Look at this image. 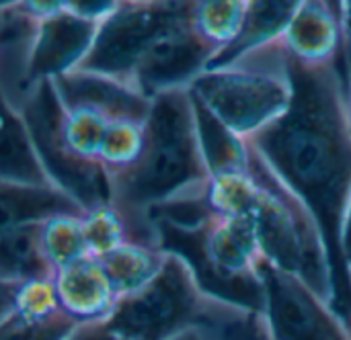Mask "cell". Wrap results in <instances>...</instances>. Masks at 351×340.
Masks as SVG:
<instances>
[{
    "label": "cell",
    "instance_id": "obj_1",
    "mask_svg": "<svg viewBox=\"0 0 351 340\" xmlns=\"http://www.w3.org/2000/svg\"><path fill=\"white\" fill-rule=\"evenodd\" d=\"M290 76L288 111L245 140L317 218L329 248L341 314L346 298L351 306L339 257V230L351 193L350 90L339 62L306 66L290 57Z\"/></svg>",
    "mask_w": 351,
    "mask_h": 340
},
{
    "label": "cell",
    "instance_id": "obj_2",
    "mask_svg": "<svg viewBox=\"0 0 351 340\" xmlns=\"http://www.w3.org/2000/svg\"><path fill=\"white\" fill-rule=\"evenodd\" d=\"M109 179V207L121 218L128 242L160 248L150 213L204 195L212 179L189 88L152 99L140 156Z\"/></svg>",
    "mask_w": 351,
    "mask_h": 340
},
{
    "label": "cell",
    "instance_id": "obj_3",
    "mask_svg": "<svg viewBox=\"0 0 351 340\" xmlns=\"http://www.w3.org/2000/svg\"><path fill=\"white\" fill-rule=\"evenodd\" d=\"M245 146L253 185L241 215L253 220L263 259L274 267L300 277L337 310L335 275L317 218L247 140Z\"/></svg>",
    "mask_w": 351,
    "mask_h": 340
},
{
    "label": "cell",
    "instance_id": "obj_4",
    "mask_svg": "<svg viewBox=\"0 0 351 340\" xmlns=\"http://www.w3.org/2000/svg\"><path fill=\"white\" fill-rule=\"evenodd\" d=\"M189 92L237 138L255 135L282 117L292 101L290 53L284 39L204 70L189 84Z\"/></svg>",
    "mask_w": 351,
    "mask_h": 340
},
{
    "label": "cell",
    "instance_id": "obj_5",
    "mask_svg": "<svg viewBox=\"0 0 351 340\" xmlns=\"http://www.w3.org/2000/svg\"><path fill=\"white\" fill-rule=\"evenodd\" d=\"M241 310L247 308L208 296L193 267L181 254L167 252L158 275L140 291L117 300L103 322L128 340H169L189 328L212 330Z\"/></svg>",
    "mask_w": 351,
    "mask_h": 340
},
{
    "label": "cell",
    "instance_id": "obj_6",
    "mask_svg": "<svg viewBox=\"0 0 351 340\" xmlns=\"http://www.w3.org/2000/svg\"><path fill=\"white\" fill-rule=\"evenodd\" d=\"M14 107L23 117L35 158L49 185L76 201L86 213L109 207V172L99 162L72 150L66 138V111L53 82H37Z\"/></svg>",
    "mask_w": 351,
    "mask_h": 340
},
{
    "label": "cell",
    "instance_id": "obj_7",
    "mask_svg": "<svg viewBox=\"0 0 351 340\" xmlns=\"http://www.w3.org/2000/svg\"><path fill=\"white\" fill-rule=\"evenodd\" d=\"M193 6V0H119L99 25L95 43L76 70L134 84V72L148 49L165 33L189 21Z\"/></svg>",
    "mask_w": 351,
    "mask_h": 340
},
{
    "label": "cell",
    "instance_id": "obj_8",
    "mask_svg": "<svg viewBox=\"0 0 351 340\" xmlns=\"http://www.w3.org/2000/svg\"><path fill=\"white\" fill-rule=\"evenodd\" d=\"M263 318L271 340H351L350 324L300 277L259 265Z\"/></svg>",
    "mask_w": 351,
    "mask_h": 340
},
{
    "label": "cell",
    "instance_id": "obj_9",
    "mask_svg": "<svg viewBox=\"0 0 351 340\" xmlns=\"http://www.w3.org/2000/svg\"><path fill=\"white\" fill-rule=\"evenodd\" d=\"M214 57L216 49L195 31L191 16L165 33L148 49L134 72V84L150 99L189 88Z\"/></svg>",
    "mask_w": 351,
    "mask_h": 340
},
{
    "label": "cell",
    "instance_id": "obj_10",
    "mask_svg": "<svg viewBox=\"0 0 351 340\" xmlns=\"http://www.w3.org/2000/svg\"><path fill=\"white\" fill-rule=\"evenodd\" d=\"M101 23L76 14L68 8V2H58L49 14L37 18L27 68V92L37 82L74 72L88 55Z\"/></svg>",
    "mask_w": 351,
    "mask_h": 340
},
{
    "label": "cell",
    "instance_id": "obj_11",
    "mask_svg": "<svg viewBox=\"0 0 351 340\" xmlns=\"http://www.w3.org/2000/svg\"><path fill=\"white\" fill-rule=\"evenodd\" d=\"M64 111H86L107 121H125L144 125L152 99L136 84L93 72H68L51 80Z\"/></svg>",
    "mask_w": 351,
    "mask_h": 340
},
{
    "label": "cell",
    "instance_id": "obj_12",
    "mask_svg": "<svg viewBox=\"0 0 351 340\" xmlns=\"http://www.w3.org/2000/svg\"><path fill=\"white\" fill-rule=\"evenodd\" d=\"M282 39L290 57L300 64H337L341 51L339 2L302 0Z\"/></svg>",
    "mask_w": 351,
    "mask_h": 340
},
{
    "label": "cell",
    "instance_id": "obj_13",
    "mask_svg": "<svg viewBox=\"0 0 351 340\" xmlns=\"http://www.w3.org/2000/svg\"><path fill=\"white\" fill-rule=\"evenodd\" d=\"M53 289L60 308L78 324L103 322L117 304V296L93 257H82L56 273Z\"/></svg>",
    "mask_w": 351,
    "mask_h": 340
},
{
    "label": "cell",
    "instance_id": "obj_14",
    "mask_svg": "<svg viewBox=\"0 0 351 340\" xmlns=\"http://www.w3.org/2000/svg\"><path fill=\"white\" fill-rule=\"evenodd\" d=\"M86 211L51 185L0 181V236L56 218H84Z\"/></svg>",
    "mask_w": 351,
    "mask_h": 340
},
{
    "label": "cell",
    "instance_id": "obj_15",
    "mask_svg": "<svg viewBox=\"0 0 351 340\" xmlns=\"http://www.w3.org/2000/svg\"><path fill=\"white\" fill-rule=\"evenodd\" d=\"M45 224V222H43ZM43 224L21 226L0 236V281L10 285H29L56 279V269L41 248Z\"/></svg>",
    "mask_w": 351,
    "mask_h": 340
},
{
    "label": "cell",
    "instance_id": "obj_16",
    "mask_svg": "<svg viewBox=\"0 0 351 340\" xmlns=\"http://www.w3.org/2000/svg\"><path fill=\"white\" fill-rule=\"evenodd\" d=\"M0 181L49 185L45 179L23 117L0 86Z\"/></svg>",
    "mask_w": 351,
    "mask_h": 340
},
{
    "label": "cell",
    "instance_id": "obj_17",
    "mask_svg": "<svg viewBox=\"0 0 351 340\" xmlns=\"http://www.w3.org/2000/svg\"><path fill=\"white\" fill-rule=\"evenodd\" d=\"M300 0H255L249 2V10L239 37L224 47L208 68H218L239 60L241 55L276 41L288 29Z\"/></svg>",
    "mask_w": 351,
    "mask_h": 340
},
{
    "label": "cell",
    "instance_id": "obj_18",
    "mask_svg": "<svg viewBox=\"0 0 351 340\" xmlns=\"http://www.w3.org/2000/svg\"><path fill=\"white\" fill-rule=\"evenodd\" d=\"M167 252L156 246L123 242L97 259L117 296V300L132 296L146 287L162 269Z\"/></svg>",
    "mask_w": 351,
    "mask_h": 340
},
{
    "label": "cell",
    "instance_id": "obj_19",
    "mask_svg": "<svg viewBox=\"0 0 351 340\" xmlns=\"http://www.w3.org/2000/svg\"><path fill=\"white\" fill-rule=\"evenodd\" d=\"M247 10L249 0H195L193 27L218 55L239 37Z\"/></svg>",
    "mask_w": 351,
    "mask_h": 340
},
{
    "label": "cell",
    "instance_id": "obj_20",
    "mask_svg": "<svg viewBox=\"0 0 351 340\" xmlns=\"http://www.w3.org/2000/svg\"><path fill=\"white\" fill-rule=\"evenodd\" d=\"M78 328L62 308L27 310L19 308L0 322V340H66Z\"/></svg>",
    "mask_w": 351,
    "mask_h": 340
},
{
    "label": "cell",
    "instance_id": "obj_21",
    "mask_svg": "<svg viewBox=\"0 0 351 340\" xmlns=\"http://www.w3.org/2000/svg\"><path fill=\"white\" fill-rule=\"evenodd\" d=\"M41 248L56 273L86 254L82 218H56L41 228Z\"/></svg>",
    "mask_w": 351,
    "mask_h": 340
},
{
    "label": "cell",
    "instance_id": "obj_22",
    "mask_svg": "<svg viewBox=\"0 0 351 340\" xmlns=\"http://www.w3.org/2000/svg\"><path fill=\"white\" fill-rule=\"evenodd\" d=\"M144 144V125L113 121L109 123L101 148L97 152V162L109 172H117L128 168L140 156Z\"/></svg>",
    "mask_w": 351,
    "mask_h": 340
},
{
    "label": "cell",
    "instance_id": "obj_23",
    "mask_svg": "<svg viewBox=\"0 0 351 340\" xmlns=\"http://www.w3.org/2000/svg\"><path fill=\"white\" fill-rule=\"evenodd\" d=\"M82 236L86 254L93 259H101L109 250L128 242L125 226L121 218L111 207H101L82 218Z\"/></svg>",
    "mask_w": 351,
    "mask_h": 340
},
{
    "label": "cell",
    "instance_id": "obj_24",
    "mask_svg": "<svg viewBox=\"0 0 351 340\" xmlns=\"http://www.w3.org/2000/svg\"><path fill=\"white\" fill-rule=\"evenodd\" d=\"M339 25H341L339 66L346 82H351V2H339Z\"/></svg>",
    "mask_w": 351,
    "mask_h": 340
},
{
    "label": "cell",
    "instance_id": "obj_25",
    "mask_svg": "<svg viewBox=\"0 0 351 340\" xmlns=\"http://www.w3.org/2000/svg\"><path fill=\"white\" fill-rule=\"evenodd\" d=\"M66 340H128L115 335L105 322H86L78 324V328Z\"/></svg>",
    "mask_w": 351,
    "mask_h": 340
},
{
    "label": "cell",
    "instance_id": "obj_26",
    "mask_svg": "<svg viewBox=\"0 0 351 340\" xmlns=\"http://www.w3.org/2000/svg\"><path fill=\"white\" fill-rule=\"evenodd\" d=\"M339 257H341V267L348 275L351 269V193L343 211L341 220V230H339Z\"/></svg>",
    "mask_w": 351,
    "mask_h": 340
},
{
    "label": "cell",
    "instance_id": "obj_27",
    "mask_svg": "<svg viewBox=\"0 0 351 340\" xmlns=\"http://www.w3.org/2000/svg\"><path fill=\"white\" fill-rule=\"evenodd\" d=\"M19 291H21L19 285H10V283L0 281V322L16 310Z\"/></svg>",
    "mask_w": 351,
    "mask_h": 340
},
{
    "label": "cell",
    "instance_id": "obj_28",
    "mask_svg": "<svg viewBox=\"0 0 351 340\" xmlns=\"http://www.w3.org/2000/svg\"><path fill=\"white\" fill-rule=\"evenodd\" d=\"M169 340H212L210 335L204 330V328H189V330H183L175 337H171Z\"/></svg>",
    "mask_w": 351,
    "mask_h": 340
},
{
    "label": "cell",
    "instance_id": "obj_29",
    "mask_svg": "<svg viewBox=\"0 0 351 340\" xmlns=\"http://www.w3.org/2000/svg\"><path fill=\"white\" fill-rule=\"evenodd\" d=\"M348 283H350V296H351V269L348 271Z\"/></svg>",
    "mask_w": 351,
    "mask_h": 340
},
{
    "label": "cell",
    "instance_id": "obj_30",
    "mask_svg": "<svg viewBox=\"0 0 351 340\" xmlns=\"http://www.w3.org/2000/svg\"><path fill=\"white\" fill-rule=\"evenodd\" d=\"M348 90H350V103H351V82H348Z\"/></svg>",
    "mask_w": 351,
    "mask_h": 340
}]
</instances>
